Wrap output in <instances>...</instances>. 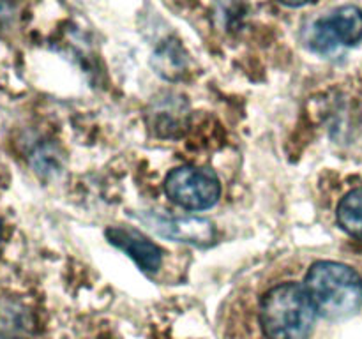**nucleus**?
<instances>
[{
  "label": "nucleus",
  "mask_w": 362,
  "mask_h": 339,
  "mask_svg": "<svg viewBox=\"0 0 362 339\" xmlns=\"http://www.w3.org/2000/svg\"><path fill=\"white\" fill-rule=\"evenodd\" d=\"M281 4H285V6H290V7H300L304 6V4L311 2V0H279Z\"/></svg>",
  "instance_id": "10"
},
{
  "label": "nucleus",
  "mask_w": 362,
  "mask_h": 339,
  "mask_svg": "<svg viewBox=\"0 0 362 339\" xmlns=\"http://www.w3.org/2000/svg\"><path fill=\"white\" fill-rule=\"evenodd\" d=\"M106 237H108L113 246L126 251L136 261L141 270L156 272L161 265V249L154 242L145 239L136 230L115 226V228L106 230Z\"/></svg>",
  "instance_id": "5"
},
{
  "label": "nucleus",
  "mask_w": 362,
  "mask_h": 339,
  "mask_svg": "<svg viewBox=\"0 0 362 339\" xmlns=\"http://www.w3.org/2000/svg\"><path fill=\"white\" fill-rule=\"evenodd\" d=\"M13 9H11V4L7 0H0V21H4L6 18L11 16Z\"/></svg>",
  "instance_id": "9"
},
{
  "label": "nucleus",
  "mask_w": 362,
  "mask_h": 339,
  "mask_svg": "<svg viewBox=\"0 0 362 339\" xmlns=\"http://www.w3.org/2000/svg\"><path fill=\"white\" fill-rule=\"evenodd\" d=\"M156 232L163 237L179 240V242L209 244L214 239L212 222L202 218H179V219H156Z\"/></svg>",
  "instance_id": "6"
},
{
  "label": "nucleus",
  "mask_w": 362,
  "mask_h": 339,
  "mask_svg": "<svg viewBox=\"0 0 362 339\" xmlns=\"http://www.w3.org/2000/svg\"><path fill=\"white\" fill-rule=\"evenodd\" d=\"M165 191L175 203L193 210H202L218 201L221 186L211 170L182 166L170 173L165 182Z\"/></svg>",
  "instance_id": "3"
},
{
  "label": "nucleus",
  "mask_w": 362,
  "mask_h": 339,
  "mask_svg": "<svg viewBox=\"0 0 362 339\" xmlns=\"http://www.w3.org/2000/svg\"><path fill=\"white\" fill-rule=\"evenodd\" d=\"M362 41V11L356 6H343L322 18L311 30V46L317 52H331L338 46H354Z\"/></svg>",
  "instance_id": "4"
},
{
  "label": "nucleus",
  "mask_w": 362,
  "mask_h": 339,
  "mask_svg": "<svg viewBox=\"0 0 362 339\" xmlns=\"http://www.w3.org/2000/svg\"><path fill=\"white\" fill-rule=\"evenodd\" d=\"M338 221L346 233L362 240V189L346 194L338 207Z\"/></svg>",
  "instance_id": "7"
},
{
  "label": "nucleus",
  "mask_w": 362,
  "mask_h": 339,
  "mask_svg": "<svg viewBox=\"0 0 362 339\" xmlns=\"http://www.w3.org/2000/svg\"><path fill=\"white\" fill-rule=\"evenodd\" d=\"M154 66L165 78H177L186 69V56L177 41H166L154 55Z\"/></svg>",
  "instance_id": "8"
},
{
  "label": "nucleus",
  "mask_w": 362,
  "mask_h": 339,
  "mask_svg": "<svg viewBox=\"0 0 362 339\" xmlns=\"http://www.w3.org/2000/svg\"><path fill=\"white\" fill-rule=\"evenodd\" d=\"M317 314L304 282H279L262 299L260 320L267 339H308Z\"/></svg>",
  "instance_id": "1"
},
{
  "label": "nucleus",
  "mask_w": 362,
  "mask_h": 339,
  "mask_svg": "<svg viewBox=\"0 0 362 339\" xmlns=\"http://www.w3.org/2000/svg\"><path fill=\"white\" fill-rule=\"evenodd\" d=\"M317 313L331 320L346 318L362 306V279L349 265L317 261L304 281Z\"/></svg>",
  "instance_id": "2"
}]
</instances>
